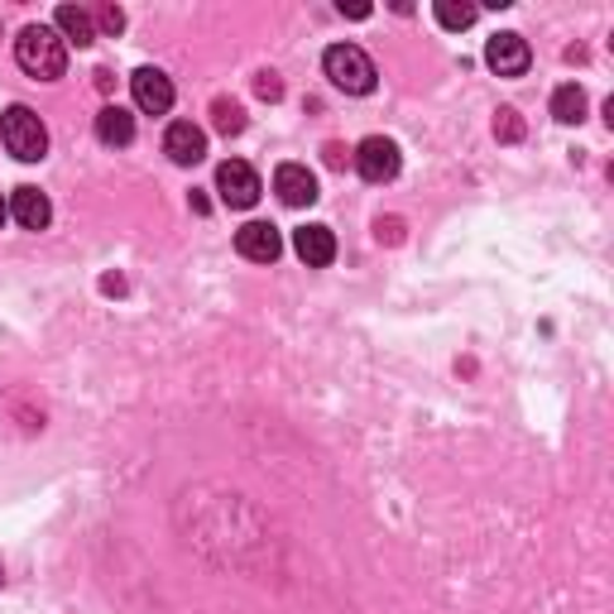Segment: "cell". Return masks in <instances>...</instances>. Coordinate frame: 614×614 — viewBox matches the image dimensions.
<instances>
[{"label":"cell","mask_w":614,"mask_h":614,"mask_svg":"<svg viewBox=\"0 0 614 614\" xmlns=\"http://www.w3.org/2000/svg\"><path fill=\"white\" fill-rule=\"evenodd\" d=\"M15 63L34 83H58L67 73V43L53 25H25L15 39Z\"/></svg>","instance_id":"cell-1"},{"label":"cell","mask_w":614,"mask_h":614,"mask_svg":"<svg viewBox=\"0 0 614 614\" xmlns=\"http://www.w3.org/2000/svg\"><path fill=\"white\" fill-rule=\"evenodd\" d=\"M322 67H327L331 87L346 91V97H369L379 83L375 63H369V53L361 49V43H331V49L322 53Z\"/></svg>","instance_id":"cell-2"},{"label":"cell","mask_w":614,"mask_h":614,"mask_svg":"<svg viewBox=\"0 0 614 614\" xmlns=\"http://www.w3.org/2000/svg\"><path fill=\"white\" fill-rule=\"evenodd\" d=\"M0 145H5L20 164H39V159L49 154V130H43V121L29 106H10L0 115Z\"/></svg>","instance_id":"cell-3"},{"label":"cell","mask_w":614,"mask_h":614,"mask_svg":"<svg viewBox=\"0 0 614 614\" xmlns=\"http://www.w3.org/2000/svg\"><path fill=\"white\" fill-rule=\"evenodd\" d=\"M351 159H355V168H361L365 183H389V178H399V168H403L399 145L385 140V135H369V140H361Z\"/></svg>","instance_id":"cell-4"},{"label":"cell","mask_w":614,"mask_h":614,"mask_svg":"<svg viewBox=\"0 0 614 614\" xmlns=\"http://www.w3.org/2000/svg\"><path fill=\"white\" fill-rule=\"evenodd\" d=\"M216 192H222L226 206L250 212V206L260 202V173H254L246 159H226V164L216 168Z\"/></svg>","instance_id":"cell-5"},{"label":"cell","mask_w":614,"mask_h":614,"mask_svg":"<svg viewBox=\"0 0 614 614\" xmlns=\"http://www.w3.org/2000/svg\"><path fill=\"white\" fill-rule=\"evenodd\" d=\"M485 63H490L500 77H524L528 63H532V49H528L524 34L509 29V34H494V39L485 43Z\"/></svg>","instance_id":"cell-6"},{"label":"cell","mask_w":614,"mask_h":614,"mask_svg":"<svg viewBox=\"0 0 614 614\" xmlns=\"http://www.w3.org/2000/svg\"><path fill=\"white\" fill-rule=\"evenodd\" d=\"M130 91H135V106L145 115H168L173 111V83L168 73H159V67H140V73L130 77Z\"/></svg>","instance_id":"cell-7"},{"label":"cell","mask_w":614,"mask_h":614,"mask_svg":"<svg viewBox=\"0 0 614 614\" xmlns=\"http://www.w3.org/2000/svg\"><path fill=\"white\" fill-rule=\"evenodd\" d=\"M236 250L254 264H274L284 254V236H279V226H270V222H246L236 230Z\"/></svg>","instance_id":"cell-8"},{"label":"cell","mask_w":614,"mask_h":614,"mask_svg":"<svg viewBox=\"0 0 614 614\" xmlns=\"http://www.w3.org/2000/svg\"><path fill=\"white\" fill-rule=\"evenodd\" d=\"M164 154L173 159V164H183V168L202 164V159H206V135L197 130L192 121H173L168 135H164Z\"/></svg>","instance_id":"cell-9"},{"label":"cell","mask_w":614,"mask_h":614,"mask_svg":"<svg viewBox=\"0 0 614 614\" xmlns=\"http://www.w3.org/2000/svg\"><path fill=\"white\" fill-rule=\"evenodd\" d=\"M274 192H279L284 206H312L317 202V178L303 164H279L274 173Z\"/></svg>","instance_id":"cell-10"},{"label":"cell","mask_w":614,"mask_h":614,"mask_svg":"<svg viewBox=\"0 0 614 614\" xmlns=\"http://www.w3.org/2000/svg\"><path fill=\"white\" fill-rule=\"evenodd\" d=\"M293 250H298V260H303L308 270H327V264L336 260L331 226H303V230H293Z\"/></svg>","instance_id":"cell-11"},{"label":"cell","mask_w":614,"mask_h":614,"mask_svg":"<svg viewBox=\"0 0 614 614\" xmlns=\"http://www.w3.org/2000/svg\"><path fill=\"white\" fill-rule=\"evenodd\" d=\"M10 216H15L25 230H43L53 222V202L39 188H15V197H10Z\"/></svg>","instance_id":"cell-12"},{"label":"cell","mask_w":614,"mask_h":614,"mask_svg":"<svg viewBox=\"0 0 614 614\" xmlns=\"http://www.w3.org/2000/svg\"><path fill=\"white\" fill-rule=\"evenodd\" d=\"M53 29L63 34V43H77V49L97 43V20H91V10H83V5H58Z\"/></svg>","instance_id":"cell-13"},{"label":"cell","mask_w":614,"mask_h":614,"mask_svg":"<svg viewBox=\"0 0 614 614\" xmlns=\"http://www.w3.org/2000/svg\"><path fill=\"white\" fill-rule=\"evenodd\" d=\"M97 140L111 145V149H125V145L135 140V115L125 111V106H101V115H97Z\"/></svg>","instance_id":"cell-14"},{"label":"cell","mask_w":614,"mask_h":614,"mask_svg":"<svg viewBox=\"0 0 614 614\" xmlns=\"http://www.w3.org/2000/svg\"><path fill=\"white\" fill-rule=\"evenodd\" d=\"M552 115H557L562 125H576V121L586 115V91L576 87V83L557 87V91H552Z\"/></svg>","instance_id":"cell-15"},{"label":"cell","mask_w":614,"mask_h":614,"mask_svg":"<svg viewBox=\"0 0 614 614\" xmlns=\"http://www.w3.org/2000/svg\"><path fill=\"white\" fill-rule=\"evenodd\" d=\"M475 15H480L475 5H461V0H437V20H442L447 29H471Z\"/></svg>","instance_id":"cell-16"},{"label":"cell","mask_w":614,"mask_h":614,"mask_svg":"<svg viewBox=\"0 0 614 614\" xmlns=\"http://www.w3.org/2000/svg\"><path fill=\"white\" fill-rule=\"evenodd\" d=\"M212 121H216V130H222V135H240V130H246V111H240V101H216V106H212Z\"/></svg>","instance_id":"cell-17"},{"label":"cell","mask_w":614,"mask_h":614,"mask_svg":"<svg viewBox=\"0 0 614 614\" xmlns=\"http://www.w3.org/2000/svg\"><path fill=\"white\" fill-rule=\"evenodd\" d=\"M494 135H500V140H524V121H518V111L514 106H504L500 115H494Z\"/></svg>","instance_id":"cell-18"},{"label":"cell","mask_w":614,"mask_h":614,"mask_svg":"<svg viewBox=\"0 0 614 614\" xmlns=\"http://www.w3.org/2000/svg\"><path fill=\"white\" fill-rule=\"evenodd\" d=\"M97 25L106 29V34H121V29H125V10H115V5H101V10H97Z\"/></svg>","instance_id":"cell-19"},{"label":"cell","mask_w":614,"mask_h":614,"mask_svg":"<svg viewBox=\"0 0 614 614\" xmlns=\"http://www.w3.org/2000/svg\"><path fill=\"white\" fill-rule=\"evenodd\" d=\"M254 91H260L264 101H279V97H284V83H279L274 73H260V77H254Z\"/></svg>","instance_id":"cell-20"},{"label":"cell","mask_w":614,"mask_h":614,"mask_svg":"<svg viewBox=\"0 0 614 614\" xmlns=\"http://www.w3.org/2000/svg\"><path fill=\"white\" fill-rule=\"evenodd\" d=\"M322 154H327V164H331V168H346V145H327Z\"/></svg>","instance_id":"cell-21"},{"label":"cell","mask_w":614,"mask_h":614,"mask_svg":"<svg viewBox=\"0 0 614 614\" xmlns=\"http://www.w3.org/2000/svg\"><path fill=\"white\" fill-rule=\"evenodd\" d=\"M379 240H399V222H379Z\"/></svg>","instance_id":"cell-22"},{"label":"cell","mask_w":614,"mask_h":614,"mask_svg":"<svg viewBox=\"0 0 614 614\" xmlns=\"http://www.w3.org/2000/svg\"><path fill=\"white\" fill-rule=\"evenodd\" d=\"M5 216H10V206H5V202H0V222H5Z\"/></svg>","instance_id":"cell-23"},{"label":"cell","mask_w":614,"mask_h":614,"mask_svg":"<svg viewBox=\"0 0 614 614\" xmlns=\"http://www.w3.org/2000/svg\"><path fill=\"white\" fill-rule=\"evenodd\" d=\"M0 586H5V566H0Z\"/></svg>","instance_id":"cell-24"}]
</instances>
